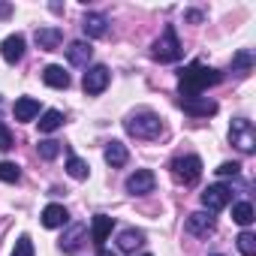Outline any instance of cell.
<instances>
[{"mask_svg": "<svg viewBox=\"0 0 256 256\" xmlns=\"http://www.w3.org/2000/svg\"><path fill=\"white\" fill-rule=\"evenodd\" d=\"M154 184H157L154 172H151V169H139V172H133L130 178H126V193H133V196H145V193H151V190H154Z\"/></svg>", "mask_w": 256, "mask_h": 256, "instance_id": "cell-9", "label": "cell"}, {"mask_svg": "<svg viewBox=\"0 0 256 256\" xmlns=\"http://www.w3.org/2000/svg\"><path fill=\"white\" fill-rule=\"evenodd\" d=\"M100 256H114V253H108L106 247H100Z\"/></svg>", "mask_w": 256, "mask_h": 256, "instance_id": "cell-34", "label": "cell"}, {"mask_svg": "<svg viewBox=\"0 0 256 256\" xmlns=\"http://www.w3.org/2000/svg\"><path fill=\"white\" fill-rule=\"evenodd\" d=\"M181 108L190 118H211L217 112V102L208 100V96H181Z\"/></svg>", "mask_w": 256, "mask_h": 256, "instance_id": "cell-7", "label": "cell"}, {"mask_svg": "<svg viewBox=\"0 0 256 256\" xmlns=\"http://www.w3.org/2000/svg\"><path fill=\"white\" fill-rule=\"evenodd\" d=\"M250 66H253V54H250V52H238V54H235V70H238V72H247Z\"/></svg>", "mask_w": 256, "mask_h": 256, "instance_id": "cell-30", "label": "cell"}, {"mask_svg": "<svg viewBox=\"0 0 256 256\" xmlns=\"http://www.w3.org/2000/svg\"><path fill=\"white\" fill-rule=\"evenodd\" d=\"M112 229H114V220H112L108 214H96V217H94V223H90V238H94V244H96V247H102V244H106V238L112 235Z\"/></svg>", "mask_w": 256, "mask_h": 256, "instance_id": "cell-14", "label": "cell"}, {"mask_svg": "<svg viewBox=\"0 0 256 256\" xmlns=\"http://www.w3.org/2000/svg\"><path fill=\"white\" fill-rule=\"evenodd\" d=\"M145 256H151V253H145Z\"/></svg>", "mask_w": 256, "mask_h": 256, "instance_id": "cell-36", "label": "cell"}, {"mask_svg": "<svg viewBox=\"0 0 256 256\" xmlns=\"http://www.w3.org/2000/svg\"><path fill=\"white\" fill-rule=\"evenodd\" d=\"M66 223H70V211L64 205H46V211H42V226L46 229H60Z\"/></svg>", "mask_w": 256, "mask_h": 256, "instance_id": "cell-15", "label": "cell"}, {"mask_svg": "<svg viewBox=\"0 0 256 256\" xmlns=\"http://www.w3.org/2000/svg\"><path fill=\"white\" fill-rule=\"evenodd\" d=\"M82 28H84V34H88V36L100 40V36H106V34H108V18H106V16H100V12H88V16H84V22H82Z\"/></svg>", "mask_w": 256, "mask_h": 256, "instance_id": "cell-16", "label": "cell"}, {"mask_svg": "<svg viewBox=\"0 0 256 256\" xmlns=\"http://www.w3.org/2000/svg\"><path fill=\"white\" fill-rule=\"evenodd\" d=\"M12 16V4H0V18H10Z\"/></svg>", "mask_w": 256, "mask_h": 256, "instance_id": "cell-32", "label": "cell"}, {"mask_svg": "<svg viewBox=\"0 0 256 256\" xmlns=\"http://www.w3.org/2000/svg\"><path fill=\"white\" fill-rule=\"evenodd\" d=\"M211 256H220V253H211Z\"/></svg>", "mask_w": 256, "mask_h": 256, "instance_id": "cell-35", "label": "cell"}, {"mask_svg": "<svg viewBox=\"0 0 256 256\" xmlns=\"http://www.w3.org/2000/svg\"><path fill=\"white\" fill-rule=\"evenodd\" d=\"M187 232L196 235V238H208V235L214 232V217H211L208 211H193V214L187 217Z\"/></svg>", "mask_w": 256, "mask_h": 256, "instance_id": "cell-10", "label": "cell"}, {"mask_svg": "<svg viewBox=\"0 0 256 256\" xmlns=\"http://www.w3.org/2000/svg\"><path fill=\"white\" fill-rule=\"evenodd\" d=\"M223 76L211 66H202V64H190L181 70L178 76V84H181V96H199L202 90H208L211 84H217Z\"/></svg>", "mask_w": 256, "mask_h": 256, "instance_id": "cell-1", "label": "cell"}, {"mask_svg": "<svg viewBox=\"0 0 256 256\" xmlns=\"http://www.w3.org/2000/svg\"><path fill=\"white\" fill-rule=\"evenodd\" d=\"M22 178V169L10 160H0V181H6V184H18Z\"/></svg>", "mask_w": 256, "mask_h": 256, "instance_id": "cell-24", "label": "cell"}, {"mask_svg": "<svg viewBox=\"0 0 256 256\" xmlns=\"http://www.w3.org/2000/svg\"><path fill=\"white\" fill-rule=\"evenodd\" d=\"M232 220H235L238 226H250V223H253V205H250V202H238V205L232 208Z\"/></svg>", "mask_w": 256, "mask_h": 256, "instance_id": "cell-23", "label": "cell"}, {"mask_svg": "<svg viewBox=\"0 0 256 256\" xmlns=\"http://www.w3.org/2000/svg\"><path fill=\"white\" fill-rule=\"evenodd\" d=\"M60 42H64V30L60 28H40L36 30V46L42 52H54Z\"/></svg>", "mask_w": 256, "mask_h": 256, "instance_id": "cell-17", "label": "cell"}, {"mask_svg": "<svg viewBox=\"0 0 256 256\" xmlns=\"http://www.w3.org/2000/svg\"><path fill=\"white\" fill-rule=\"evenodd\" d=\"M90 54H94V48H90V42H84V40H76V42H70V48H66V60H70L72 66H88V64H90Z\"/></svg>", "mask_w": 256, "mask_h": 256, "instance_id": "cell-13", "label": "cell"}, {"mask_svg": "<svg viewBox=\"0 0 256 256\" xmlns=\"http://www.w3.org/2000/svg\"><path fill=\"white\" fill-rule=\"evenodd\" d=\"M0 54H4L6 64H18V60L24 58V36H22V34L6 36L4 42H0Z\"/></svg>", "mask_w": 256, "mask_h": 256, "instance_id": "cell-11", "label": "cell"}, {"mask_svg": "<svg viewBox=\"0 0 256 256\" xmlns=\"http://www.w3.org/2000/svg\"><path fill=\"white\" fill-rule=\"evenodd\" d=\"M187 22H202V12H187Z\"/></svg>", "mask_w": 256, "mask_h": 256, "instance_id": "cell-33", "label": "cell"}, {"mask_svg": "<svg viewBox=\"0 0 256 256\" xmlns=\"http://www.w3.org/2000/svg\"><path fill=\"white\" fill-rule=\"evenodd\" d=\"M108 82H112V72L96 64V66H88V72H84V78H82V88H84V94L96 96V94H102V90L108 88Z\"/></svg>", "mask_w": 256, "mask_h": 256, "instance_id": "cell-6", "label": "cell"}, {"mask_svg": "<svg viewBox=\"0 0 256 256\" xmlns=\"http://www.w3.org/2000/svg\"><path fill=\"white\" fill-rule=\"evenodd\" d=\"M12 256H34V241H30V235H18Z\"/></svg>", "mask_w": 256, "mask_h": 256, "instance_id": "cell-28", "label": "cell"}, {"mask_svg": "<svg viewBox=\"0 0 256 256\" xmlns=\"http://www.w3.org/2000/svg\"><path fill=\"white\" fill-rule=\"evenodd\" d=\"M229 139L241 154H253L256 151V126L247 118H235L229 126Z\"/></svg>", "mask_w": 256, "mask_h": 256, "instance_id": "cell-4", "label": "cell"}, {"mask_svg": "<svg viewBox=\"0 0 256 256\" xmlns=\"http://www.w3.org/2000/svg\"><path fill=\"white\" fill-rule=\"evenodd\" d=\"M16 145V136H12V130H10V126L4 124V120H0V151H10Z\"/></svg>", "mask_w": 256, "mask_h": 256, "instance_id": "cell-29", "label": "cell"}, {"mask_svg": "<svg viewBox=\"0 0 256 256\" xmlns=\"http://www.w3.org/2000/svg\"><path fill=\"white\" fill-rule=\"evenodd\" d=\"M36 148H40V157H42V160H54V157L60 154V142H54V139H46V142H40Z\"/></svg>", "mask_w": 256, "mask_h": 256, "instance_id": "cell-27", "label": "cell"}, {"mask_svg": "<svg viewBox=\"0 0 256 256\" xmlns=\"http://www.w3.org/2000/svg\"><path fill=\"white\" fill-rule=\"evenodd\" d=\"M229 199H232V190H229V187H223V184H211V187L202 193V205L208 208V214H214V211L226 208V205H229Z\"/></svg>", "mask_w": 256, "mask_h": 256, "instance_id": "cell-8", "label": "cell"}, {"mask_svg": "<svg viewBox=\"0 0 256 256\" xmlns=\"http://www.w3.org/2000/svg\"><path fill=\"white\" fill-rule=\"evenodd\" d=\"M181 42H178V34H175V28H166L163 30V36L154 42V48H151V54H154V60H160V64H172V60H178L181 58Z\"/></svg>", "mask_w": 256, "mask_h": 256, "instance_id": "cell-5", "label": "cell"}, {"mask_svg": "<svg viewBox=\"0 0 256 256\" xmlns=\"http://www.w3.org/2000/svg\"><path fill=\"white\" fill-rule=\"evenodd\" d=\"M172 178L184 187H193L199 178H202V160L196 154H187V157H175L172 160Z\"/></svg>", "mask_w": 256, "mask_h": 256, "instance_id": "cell-3", "label": "cell"}, {"mask_svg": "<svg viewBox=\"0 0 256 256\" xmlns=\"http://www.w3.org/2000/svg\"><path fill=\"white\" fill-rule=\"evenodd\" d=\"M58 126H64V114L58 108H48L42 118H40V133H54Z\"/></svg>", "mask_w": 256, "mask_h": 256, "instance_id": "cell-22", "label": "cell"}, {"mask_svg": "<svg viewBox=\"0 0 256 256\" xmlns=\"http://www.w3.org/2000/svg\"><path fill=\"white\" fill-rule=\"evenodd\" d=\"M42 82H46L48 88H58V90H66V88H70V72H66L64 66H58V64H52V66H46V70H42Z\"/></svg>", "mask_w": 256, "mask_h": 256, "instance_id": "cell-18", "label": "cell"}, {"mask_svg": "<svg viewBox=\"0 0 256 256\" xmlns=\"http://www.w3.org/2000/svg\"><path fill=\"white\" fill-rule=\"evenodd\" d=\"M145 241V235L139 232V229H120V235H118V247L124 250V253H136V247Z\"/></svg>", "mask_w": 256, "mask_h": 256, "instance_id": "cell-20", "label": "cell"}, {"mask_svg": "<svg viewBox=\"0 0 256 256\" xmlns=\"http://www.w3.org/2000/svg\"><path fill=\"white\" fill-rule=\"evenodd\" d=\"M84 235H88V226H84V223L70 226V229L64 232V238H60V250H64V253H76V250H82Z\"/></svg>", "mask_w": 256, "mask_h": 256, "instance_id": "cell-12", "label": "cell"}, {"mask_svg": "<svg viewBox=\"0 0 256 256\" xmlns=\"http://www.w3.org/2000/svg\"><path fill=\"white\" fill-rule=\"evenodd\" d=\"M238 172H241V166H238V163H220V169H217V175H220V178H229V175L235 178Z\"/></svg>", "mask_w": 256, "mask_h": 256, "instance_id": "cell-31", "label": "cell"}, {"mask_svg": "<svg viewBox=\"0 0 256 256\" xmlns=\"http://www.w3.org/2000/svg\"><path fill=\"white\" fill-rule=\"evenodd\" d=\"M124 130L130 136H136V139H157L163 133V120L154 112H136V114H130L124 120Z\"/></svg>", "mask_w": 256, "mask_h": 256, "instance_id": "cell-2", "label": "cell"}, {"mask_svg": "<svg viewBox=\"0 0 256 256\" xmlns=\"http://www.w3.org/2000/svg\"><path fill=\"white\" fill-rule=\"evenodd\" d=\"M66 172H70V178L84 181V178H88V163L78 160V157H70V160H66Z\"/></svg>", "mask_w": 256, "mask_h": 256, "instance_id": "cell-25", "label": "cell"}, {"mask_svg": "<svg viewBox=\"0 0 256 256\" xmlns=\"http://www.w3.org/2000/svg\"><path fill=\"white\" fill-rule=\"evenodd\" d=\"M126 160H130V154H126V145L118 142V139H112V142L106 145V163H108L112 169H120V166H126Z\"/></svg>", "mask_w": 256, "mask_h": 256, "instance_id": "cell-19", "label": "cell"}, {"mask_svg": "<svg viewBox=\"0 0 256 256\" xmlns=\"http://www.w3.org/2000/svg\"><path fill=\"white\" fill-rule=\"evenodd\" d=\"M235 241H238V250H241L244 256H256V235H253V232H241Z\"/></svg>", "mask_w": 256, "mask_h": 256, "instance_id": "cell-26", "label": "cell"}, {"mask_svg": "<svg viewBox=\"0 0 256 256\" xmlns=\"http://www.w3.org/2000/svg\"><path fill=\"white\" fill-rule=\"evenodd\" d=\"M40 114V102L34 96H22L16 100V120H34Z\"/></svg>", "mask_w": 256, "mask_h": 256, "instance_id": "cell-21", "label": "cell"}]
</instances>
